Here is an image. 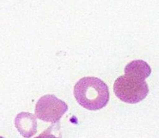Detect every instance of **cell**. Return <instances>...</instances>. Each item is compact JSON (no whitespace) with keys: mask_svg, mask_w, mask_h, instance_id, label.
<instances>
[{"mask_svg":"<svg viewBox=\"0 0 159 138\" xmlns=\"http://www.w3.org/2000/svg\"><path fill=\"white\" fill-rule=\"evenodd\" d=\"M74 95L81 106L92 111L102 109L110 100L108 86L94 76H85L79 80L75 85Z\"/></svg>","mask_w":159,"mask_h":138,"instance_id":"1","label":"cell"},{"mask_svg":"<svg viewBox=\"0 0 159 138\" xmlns=\"http://www.w3.org/2000/svg\"><path fill=\"white\" fill-rule=\"evenodd\" d=\"M147 75L133 72H125L115 81L113 91L122 101L129 104H136L143 101L148 95V85L145 80Z\"/></svg>","mask_w":159,"mask_h":138,"instance_id":"2","label":"cell"},{"mask_svg":"<svg viewBox=\"0 0 159 138\" xmlns=\"http://www.w3.org/2000/svg\"><path fill=\"white\" fill-rule=\"evenodd\" d=\"M65 101L53 95H47L37 101L35 107V115L39 120L47 123H58L68 110Z\"/></svg>","mask_w":159,"mask_h":138,"instance_id":"3","label":"cell"},{"mask_svg":"<svg viewBox=\"0 0 159 138\" xmlns=\"http://www.w3.org/2000/svg\"><path fill=\"white\" fill-rule=\"evenodd\" d=\"M15 126L24 138H30L37 131L35 116L29 112H20L15 118Z\"/></svg>","mask_w":159,"mask_h":138,"instance_id":"4","label":"cell"},{"mask_svg":"<svg viewBox=\"0 0 159 138\" xmlns=\"http://www.w3.org/2000/svg\"><path fill=\"white\" fill-rule=\"evenodd\" d=\"M35 138H61V134L59 131V124L55 126V123H52L48 129Z\"/></svg>","mask_w":159,"mask_h":138,"instance_id":"5","label":"cell"},{"mask_svg":"<svg viewBox=\"0 0 159 138\" xmlns=\"http://www.w3.org/2000/svg\"><path fill=\"white\" fill-rule=\"evenodd\" d=\"M0 138H4L3 137H1V136H0Z\"/></svg>","mask_w":159,"mask_h":138,"instance_id":"6","label":"cell"}]
</instances>
